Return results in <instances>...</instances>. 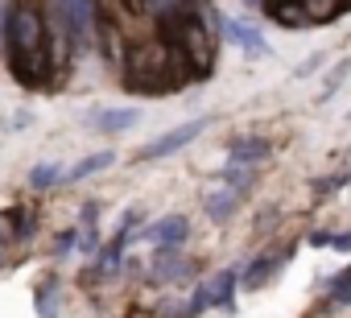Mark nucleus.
Listing matches in <instances>:
<instances>
[{"instance_id": "nucleus-16", "label": "nucleus", "mask_w": 351, "mask_h": 318, "mask_svg": "<svg viewBox=\"0 0 351 318\" xmlns=\"http://www.w3.org/2000/svg\"><path fill=\"white\" fill-rule=\"evenodd\" d=\"M54 293H58V281H46L38 293H34V306H38V318H54Z\"/></svg>"}, {"instance_id": "nucleus-21", "label": "nucleus", "mask_w": 351, "mask_h": 318, "mask_svg": "<svg viewBox=\"0 0 351 318\" xmlns=\"http://www.w3.org/2000/svg\"><path fill=\"white\" fill-rule=\"evenodd\" d=\"M0 265H5V252H0Z\"/></svg>"}, {"instance_id": "nucleus-17", "label": "nucleus", "mask_w": 351, "mask_h": 318, "mask_svg": "<svg viewBox=\"0 0 351 318\" xmlns=\"http://www.w3.org/2000/svg\"><path fill=\"white\" fill-rule=\"evenodd\" d=\"M79 248V228H66V232H58V244H54V252L58 256H66V252H75Z\"/></svg>"}, {"instance_id": "nucleus-7", "label": "nucleus", "mask_w": 351, "mask_h": 318, "mask_svg": "<svg viewBox=\"0 0 351 318\" xmlns=\"http://www.w3.org/2000/svg\"><path fill=\"white\" fill-rule=\"evenodd\" d=\"M112 162H116V153H112V149H95V153L79 157V162L66 170V178H62V182H87V178H95V174L112 170Z\"/></svg>"}, {"instance_id": "nucleus-13", "label": "nucleus", "mask_w": 351, "mask_h": 318, "mask_svg": "<svg viewBox=\"0 0 351 318\" xmlns=\"http://www.w3.org/2000/svg\"><path fill=\"white\" fill-rule=\"evenodd\" d=\"M310 244L314 248H335V252H347L351 256V232H314Z\"/></svg>"}, {"instance_id": "nucleus-18", "label": "nucleus", "mask_w": 351, "mask_h": 318, "mask_svg": "<svg viewBox=\"0 0 351 318\" xmlns=\"http://www.w3.org/2000/svg\"><path fill=\"white\" fill-rule=\"evenodd\" d=\"M343 289H351V265L347 269H339L335 277H330V285H326V293L335 297V293H343Z\"/></svg>"}, {"instance_id": "nucleus-1", "label": "nucleus", "mask_w": 351, "mask_h": 318, "mask_svg": "<svg viewBox=\"0 0 351 318\" xmlns=\"http://www.w3.org/2000/svg\"><path fill=\"white\" fill-rule=\"evenodd\" d=\"M5 42H9L5 54H9L13 75L29 87V83L46 71V29H42L38 9L13 5V9H9V21H5Z\"/></svg>"}, {"instance_id": "nucleus-9", "label": "nucleus", "mask_w": 351, "mask_h": 318, "mask_svg": "<svg viewBox=\"0 0 351 318\" xmlns=\"http://www.w3.org/2000/svg\"><path fill=\"white\" fill-rule=\"evenodd\" d=\"M240 273L244 269H223L215 281H211V310H236V289H240Z\"/></svg>"}, {"instance_id": "nucleus-2", "label": "nucleus", "mask_w": 351, "mask_h": 318, "mask_svg": "<svg viewBox=\"0 0 351 318\" xmlns=\"http://www.w3.org/2000/svg\"><path fill=\"white\" fill-rule=\"evenodd\" d=\"M211 128V120L203 116V120H186V124H178V128H169V132H161L157 140H149L145 149H136V162H157V157H173V153H182L191 140H199L203 132Z\"/></svg>"}, {"instance_id": "nucleus-11", "label": "nucleus", "mask_w": 351, "mask_h": 318, "mask_svg": "<svg viewBox=\"0 0 351 318\" xmlns=\"http://www.w3.org/2000/svg\"><path fill=\"white\" fill-rule=\"evenodd\" d=\"M236 207H240V191H232V186H219L207 195V219L211 223H228L236 215Z\"/></svg>"}, {"instance_id": "nucleus-8", "label": "nucleus", "mask_w": 351, "mask_h": 318, "mask_svg": "<svg viewBox=\"0 0 351 318\" xmlns=\"http://www.w3.org/2000/svg\"><path fill=\"white\" fill-rule=\"evenodd\" d=\"M87 120H91V128H99V132H124V128H132V124L141 120V112H136V108H99V112H91Z\"/></svg>"}, {"instance_id": "nucleus-20", "label": "nucleus", "mask_w": 351, "mask_h": 318, "mask_svg": "<svg viewBox=\"0 0 351 318\" xmlns=\"http://www.w3.org/2000/svg\"><path fill=\"white\" fill-rule=\"evenodd\" d=\"M330 302H335V306H351V289H343V293H335Z\"/></svg>"}, {"instance_id": "nucleus-10", "label": "nucleus", "mask_w": 351, "mask_h": 318, "mask_svg": "<svg viewBox=\"0 0 351 318\" xmlns=\"http://www.w3.org/2000/svg\"><path fill=\"white\" fill-rule=\"evenodd\" d=\"M265 157H269V140L265 136H240V140L228 145V162H236V166H256V162H265Z\"/></svg>"}, {"instance_id": "nucleus-6", "label": "nucleus", "mask_w": 351, "mask_h": 318, "mask_svg": "<svg viewBox=\"0 0 351 318\" xmlns=\"http://www.w3.org/2000/svg\"><path fill=\"white\" fill-rule=\"evenodd\" d=\"M289 256H293V248H285V252H261V256L244 269V285H248V289H261V285L273 277V269H285Z\"/></svg>"}, {"instance_id": "nucleus-15", "label": "nucleus", "mask_w": 351, "mask_h": 318, "mask_svg": "<svg viewBox=\"0 0 351 318\" xmlns=\"http://www.w3.org/2000/svg\"><path fill=\"white\" fill-rule=\"evenodd\" d=\"M223 186H232V191L244 195V191L252 186V166H236V162H232V166L223 170Z\"/></svg>"}, {"instance_id": "nucleus-3", "label": "nucleus", "mask_w": 351, "mask_h": 318, "mask_svg": "<svg viewBox=\"0 0 351 318\" xmlns=\"http://www.w3.org/2000/svg\"><path fill=\"white\" fill-rule=\"evenodd\" d=\"M58 17H62L71 46L83 50L91 38V25H95V0H58Z\"/></svg>"}, {"instance_id": "nucleus-4", "label": "nucleus", "mask_w": 351, "mask_h": 318, "mask_svg": "<svg viewBox=\"0 0 351 318\" xmlns=\"http://www.w3.org/2000/svg\"><path fill=\"white\" fill-rule=\"evenodd\" d=\"M191 236V219L186 215H161V219H153L149 228H145V236L141 240H149L153 248H182V240Z\"/></svg>"}, {"instance_id": "nucleus-14", "label": "nucleus", "mask_w": 351, "mask_h": 318, "mask_svg": "<svg viewBox=\"0 0 351 318\" xmlns=\"http://www.w3.org/2000/svg\"><path fill=\"white\" fill-rule=\"evenodd\" d=\"M207 310H211V281H203V285L191 293V302H186L182 318H199V314H207Z\"/></svg>"}, {"instance_id": "nucleus-12", "label": "nucleus", "mask_w": 351, "mask_h": 318, "mask_svg": "<svg viewBox=\"0 0 351 318\" xmlns=\"http://www.w3.org/2000/svg\"><path fill=\"white\" fill-rule=\"evenodd\" d=\"M66 178V166H58V162H38L34 170H29V186L34 191H50V186H58Z\"/></svg>"}, {"instance_id": "nucleus-5", "label": "nucleus", "mask_w": 351, "mask_h": 318, "mask_svg": "<svg viewBox=\"0 0 351 318\" xmlns=\"http://www.w3.org/2000/svg\"><path fill=\"white\" fill-rule=\"evenodd\" d=\"M223 38H228L232 46H240L244 54H265V50H269L265 38H261V29H256L252 21H244V17H228V21H223Z\"/></svg>"}, {"instance_id": "nucleus-22", "label": "nucleus", "mask_w": 351, "mask_h": 318, "mask_svg": "<svg viewBox=\"0 0 351 318\" xmlns=\"http://www.w3.org/2000/svg\"><path fill=\"white\" fill-rule=\"evenodd\" d=\"M347 120H351V116H347Z\"/></svg>"}, {"instance_id": "nucleus-19", "label": "nucleus", "mask_w": 351, "mask_h": 318, "mask_svg": "<svg viewBox=\"0 0 351 318\" xmlns=\"http://www.w3.org/2000/svg\"><path fill=\"white\" fill-rule=\"evenodd\" d=\"M343 75H347V62H343V66H335V75H330V79H326V87H322V99L339 91V83H343Z\"/></svg>"}]
</instances>
